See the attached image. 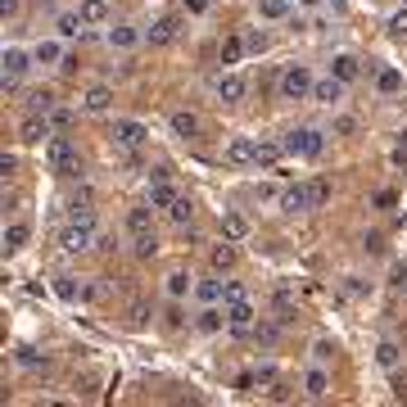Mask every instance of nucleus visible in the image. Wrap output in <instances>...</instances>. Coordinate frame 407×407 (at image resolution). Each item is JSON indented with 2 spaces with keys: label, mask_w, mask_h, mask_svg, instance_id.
I'll return each instance as SVG.
<instances>
[{
  "label": "nucleus",
  "mask_w": 407,
  "mask_h": 407,
  "mask_svg": "<svg viewBox=\"0 0 407 407\" xmlns=\"http://www.w3.org/2000/svg\"><path fill=\"white\" fill-rule=\"evenodd\" d=\"M45 163H50V172H59V177H82V154H77V145L68 136L45 140Z\"/></svg>",
  "instance_id": "obj_1"
},
{
  "label": "nucleus",
  "mask_w": 407,
  "mask_h": 407,
  "mask_svg": "<svg viewBox=\"0 0 407 407\" xmlns=\"http://www.w3.org/2000/svg\"><path fill=\"white\" fill-rule=\"evenodd\" d=\"M312 86H317V77L308 73V64H289L276 82V96L280 100H312Z\"/></svg>",
  "instance_id": "obj_2"
},
{
  "label": "nucleus",
  "mask_w": 407,
  "mask_h": 407,
  "mask_svg": "<svg viewBox=\"0 0 407 407\" xmlns=\"http://www.w3.org/2000/svg\"><path fill=\"white\" fill-rule=\"evenodd\" d=\"M5 91H19L23 86V77L32 73V64H36V54L32 50H23V45H5Z\"/></svg>",
  "instance_id": "obj_3"
},
{
  "label": "nucleus",
  "mask_w": 407,
  "mask_h": 407,
  "mask_svg": "<svg viewBox=\"0 0 407 407\" xmlns=\"http://www.w3.org/2000/svg\"><path fill=\"white\" fill-rule=\"evenodd\" d=\"M322 145H326V131H317V127L285 131V154H294V159H317Z\"/></svg>",
  "instance_id": "obj_4"
},
{
  "label": "nucleus",
  "mask_w": 407,
  "mask_h": 407,
  "mask_svg": "<svg viewBox=\"0 0 407 407\" xmlns=\"http://www.w3.org/2000/svg\"><path fill=\"white\" fill-rule=\"evenodd\" d=\"M96 222H68L64 231H59V249L64 254H86V249H96Z\"/></svg>",
  "instance_id": "obj_5"
},
{
  "label": "nucleus",
  "mask_w": 407,
  "mask_h": 407,
  "mask_svg": "<svg viewBox=\"0 0 407 407\" xmlns=\"http://www.w3.org/2000/svg\"><path fill=\"white\" fill-rule=\"evenodd\" d=\"M213 96L222 100V104H240V100L249 96V82H245V73H236V68H222V73L213 77Z\"/></svg>",
  "instance_id": "obj_6"
},
{
  "label": "nucleus",
  "mask_w": 407,
  "mask_h": 407,
  "mask_svg": "<svg viewBox=\"0 0 407 407\" xmlns=\"http://www.w3.org/2000/svg\"><path fill=\"white\" fill-rule=\"evenodd\" d=\"M254 322H258V308L249 299L226 303V331L236 335V340H249V335H254Z\"/></svg>",
  "instance_id": "obj_7"
},
{
  "label": "nucleus",
  "mask_w": 407,
  "mask_h": 407,
  "mask_svg": "<svg viewBox=\"0 0 407 407\" xmlns=\"http://www.w3.org/2000/svg\"><path fill=\"white\" fill-rule=\"evenodd\" d=\"M113 145L122 150H140V145H150V127L136 118H113Z\"/></svg>",
  "instance_id": "obj_8"
},
{
  "label": "nucleus",
  "mask_w": 407,
  "mask_h": 407,
  "mask_svg": "<svg viewBox=\"0 0 407 407\" xmlns=\"http://www.w3.org/2000/svg\"><path fill=\"white\" fill-rule=\"evenodd\" d=\"M177 195H182V190L172 186V172H168V168H154V182H150V195H145V204L168 213V204L177 199Z\"/></svg>",
  "instance_id": "obj_9"
},
{
  "label": "nucleus",
  "mask_w": 407,
  "mask_h": 407,
  "mask_svg": "<svg viewBox=\"0 0 407 407\" xmlns=\"http://www.w3.org/2000/svg\"><path fill=\"white\" fill-rule=\"evenodd\" d=\"M182 36V14H163V19H154L150 28H145V41L159 50V45H172Z\"/></svg>",
  "instance_id": "obj_10"
},
{
  "label": "nucleus",
  "mask_w": 407,
  "mask_h": 407,
  "mask_svg": "<svg viewBox=\"0 0 407 407\" xmlns=\"http://www.w3.org/2000/svg\"><path fill=\"white\" fill-rule=\"evenodd\" d=\"M50 136H54L50 113H28V118H23V127H19V140H23V145H45Z\"/></svg>",
  "instance_id": "obj_11"
},
{
  "label": "nucleus",
  "mask_w": 407,
  "mask_h": 407,
  "mask_svg": "<svg viewBox=\"0 0 407 407\" xmlns=\"http://www.w3.org/2000/svg\"><path fill=\"white\" fill-rule=\"evenodd\" d=\"M104 41H109V50H136L145 41V32H140V23H113L104 32Z\"/></svg>",
  "instance_id": "obj_12"
},
{
  "label": "nucleus",
  "mask_w": 407,
  "mask_h": 407,
  "mask_svg": "<svg viewBox=\"0 0 407 407\" xmlns=\"http://www.w3.org/2000/svg\"><path fill=\"white\" fill-rule=\"evenodd\" d=\"M32 54H36V64H45V68H64V36H41V41L32 45Z\"/></svg>",
  "instance_id": "obj_13"
},
{
  "label": "nucleus",
  "mask_w": 407,
  "mask_h": 407,
  "mask_svg": "<svg viewBox=\"0 0 407 407\" xmlns=\"http://www.w3.org/2000/svg\"><path fill=\"white\" fill-rule=\"evenodd\" d=\"M168 127H172V136H177V140H199L204 122H199V113H190V109H177V113L168 118Z\"/></svg>",
  "instance_id": "obj_14"
},
{
  "label": "nucleus",
  "mask_w": 407,
  "mask_h": 407,
  "mask_svg": "<svg viewBox=\"0 0 407 407\" xmlns=\"http://www.w3.org/2000/svg\"><path fill=\"white\" fill-rule=\"evenodd\" d=\"M326 394H331V371H326L322 362H312V371L303 375V398H312V403H322Z\"/></svg>",
  "instance_id": "obj_15"
},
{
  "label": "nucleus",
  "mask_w": 407,
  "mask_h": 407,
  "mask_svg": "<svg viewBox=\"0 0 407 407\" xmlns=\"http://www.w3.org/2000/svg\"><path fill=\"white\" fill-rule=\"evenodd\" d=\"M312 208V195H308V182H294L280 190V213H308Z\"/></svg>",
  "instance_id": "obj_16"
},
{
  "label": "nucleus",
  "mask_w": 407,
  "mask_h": 407,
  "mask_svg": "<svg viewBox=\"0 0 407 407\" xmlns=\"http://www.w3.org/2000/svg\"><path fill=\"white\" fill-rule=\"evenodd\" d=\"M344 86L349 82H340V77H317V86H312V100H317V104H326V109H335L344 100Z\"/></svg>",
  "instance_id": "obj_17"
},
{
  "label": "nucleus",
  "mask_w": 407,
  "mask_h": 407,
  "mask_svg": "<svg viewBox=\"0 0 407 407\" xmlns=\"http://www.w3.org/2000/svg\"><path fill=\"white\" fill-rule=\"evenodd\" d=\"M28 240H32V222H23V217L5 222V254H23Z\"/></svg>",
  "instance_id": "obj_18"
},
{
  "label": "nucleus",
  "mask_w": 407,
  "mask_h": 407,
  "mask_svg": "<svg viewBox=\"0 0 407 407\" xmlns=\"http://www.w3.org/2000/svg\"><path fill=\"white\" fill-rule=\"evenodd\" d=\"M222 159L231 163V168H249V163H254V140L249 136H231L226 150H222Z\"/></svg>",
  "instance_id": "obj_19"
},
{
  "label": "nucleus",
  "mask_w": 407,
  "mask_h": 407,
  "mask_svg": "<svg viewBox=\"0 0 407 407\" xmlns=\"http://www.w3.org/2000/svg\"><path fill=\"white\" fill-rule=\"evenodd\" d=\"M285 159V140H254V168H276Z\"/></svg>",
  "instance_id": "obj_20"
},
{
  "label": "nucleus",
  "mask_w": 407,
  "mask_h": 407,
  "mask_svg": "<svg viewBox=\"0 0 407 407\" xmlns=\"http://www.w3.org/2000/svg\"><path fill=\"white\" fill-rule=\"evenodd\" d=\"M163 294H168V299H186V294H195L190 272H186V267H172L168 276H163Z\"/></svg>",
  "instance_id": "obj_21"
},
{
  "label": "nucleus",
  "mask_w": 407,
  "mask_h": 407,
  "mask_svg": "<svg viewBox=\"0 0 407 407\" xmlns=\"http://www.w3.org/2000/svg\"><path fill=\"white\" fill-rule=\"evenodd\" d=\"M82 109L86 113H109V109H113V91H109V86H86L82 91Z\"/></svg>",
  "instance_id": "obj_22"
},
{
  "label": "nucleus",
  "mask_w": 407,
  "mask_h": 407,
  "mask_svg": "<svg viewBox=\"0 0 407 407\" xmlns=\"http://www.w3.org/2000/svg\"><path fill=\"white\" fill-rule=\"evenodd\" d=\"M222 240H249V217L245 213H236V208H226L222 213Z\"/></svg>",
  "instance_id": "obj_23"
},
{
  "label": "nucleus",
  "mask_w": 407,
  "mask_h": 407,
  "mask_svg": "<svg viewBox=\"0 0 407 407\" xmlns=\"http://www.w3.org/2000/svg\"><path fill=\"white\" fill-rule=\"evenodd\" d=\"M245 54H249V36L231 32V36L222 41V68H236L240 59H245Z\"/></svg>",
  "instance_id": "obj_24"
},
{
  "label": "nucleus",
  "mask_w": 407,
  "mask_h": 407,
  "mask_svg": "<svg viewBox=\"0 0 407 407\" xmlns=\"http://www.w3.org/2000/svg\"><path fill=\"white\" fill-rule=\"evenodd\" d=\"M77 14H82L91 28H100V23L113 19V10H109V0H77Z\"/></svg>",
  "instance_id": "obj_25"
},
{
  "label": "nucleus",
  "mask_w": 407,
  "mask_h": 407,
  "mask_svg": "<svg viewBox=\"0 0 407 407\" xmlns=\"http://www.w3.org/2000/svg\"><path fill=\"white\" fill-rule=\"evenodd\" d=\"M195 326H199L204 335L222 331V326H226V303H222V308H217V303H204V312H199V317H195Z\"/></svg>",
  "instance_id": "obj_26"
},
{
  "label": "nucleus",
  "mask_w": 407,
  "mask_h": 407,
  "mask_svg": "<svg viewBox=\"0 0 407 407\" xmlns=\"http://www.w3.org/2000/svg\"><path fill=\"white\" fill-rule=\"evenodd\" d=\"M236 240H222V245H213V254H208V267L213 272H231L236 267Z\"/></svg>",
  "instance_id": "obj_27"
},
{
  "label": "nucleus",
  "mask_w": 407,
  "mask_h": 407,
  "mask_svg": "<svg viewBox=\"0 0 407 407\" xmlns=\"http://www.w3.org/2000/svg\"><path fill=\"white\" fill-rule=\"evenodd\" d=\"M331 73L340 77V82H353V77L362 73V59H358V54H349V50H344V54H335V59H331Z\"/></svg>",
  "instance_id": "obj_28"
},
{
  "label": "nucleus",
  "mask_w": 407,
  "mask_h": 407,
  "mask_svg": "<svg viewBox=\"0 0 407 407\" xmlns=\"http://www.w3.org/2000/svg\"><path fill=\"white\" fill-rule=\"evenodd\" d=\"M398 362H403V349H398L394 340L375 344V366H380V371H398Z\"/></svg>",
  "instance_id": "obj_29"
},
{
  "label": "nucleus",
  "mask_w": 407,
  "mask_h": 407,
  "mask_svg": "<svg viewBox=\"0 0 407 407\" xmlns=\"http://www.w3.org/2000/svg\"><path fill=\"white\" fill-rule=\"evenodd\" d=\"M280 322H285V317H276V322H263V317H258V322H254L258 349H272V344H280Z\"/></svg>",
  "instance_id": "obj_30"
},
{
  "label": "nucleus",
  "mask_w": 407,
  "mask_h": 407,
  "mask_svg": "<svg viewBox=\"0 0 407 407\" xmlns=\"http://www.w3.org/2000/svg\"><path fill=\"white\" fill-rule=\"evenodd\" d=\"M82 28H86V19L77 10H68V14H59V19H54V32L64 36V41H73V36H82Z\"/></svg>",
  "instance_id": "obj_31"
},
{
  "label": "nucleus",
  "mask_w": 407,
  "mask_h": 407,
  "mask_svg": "<svg viewBox=\"0 0 407 407\" xmlns=\"http://www.w3.org/2000/svg\"><path fill=\"white\" fill-rule=\"evenodd\" d=\"M23 109H28V113H50L54 109V91H28V96H23Z\"/></svg>",
  "instance_id": "obj_32"
},
{
  "label": "nucleus",
  "mask_w": 407,
  "mask_h": 407,
  "mask_svg": "<svg viewBox=\"0 0 407 407\" xmlns=\"http://www.w3.org/2000/svg\"><path fill=\"white\" fill-rule=\"evenodd\" d=\"M131 254H136V258H154V254H159V236H154V226L131 236Z\"/></svg>",
  "instance_id": "obj_33"
},
{
  "label": "nucleus",
  "mask_w": 407,
  "mask_h": 407,
  "mask_svg": "<svg viewBox=\"0 0 407 407\" xmlns=\"http://www.w3.org/2000/svg\"><path fill=\"white\" fill-rule=\"evenodd\" d=\"M150 213H154V208H150V204H136V208H127V231H131V236H136V231H150Z\"/></svg>",
  "instance_id": "obj_34"
},
{
  "label": "nucleus",
  "mask_w": 407,
  "mask_h": 407,
  "mask_svg": "<svg viewBox=\"0 0 407 407\" xmlns=\"http://www.w3.org/2000/svg\"><path fill=\"white\" fill-rule=\"evenodd\" d=\"M258 19H267V23L289 19V0H258Z\"/></svg>",
  "instance_id": "obj_35"
},
{
  "label": "nucleus",
  "mask_w": 407,
  "mask_h": 407,
  "mask_svg": "<svg viewBox=\"0 0 407 407\" xmlns=\"http://www.w3.org/2000/svg\"><path fill=\"white\" fill-rule=\"evenodd\" d=\"M168 217H172L177 226H186V222H190V217H195V204H190V195H177V199L168 204Z\"/></svg>",
  "instance_id": "obj_36"
},
{
  "label": "nucleus",
  "mask_w": 407,
  "mask_h": 407,
  "mask_svg": "<svg viewBox=\"0 0 407 407\" xmlns=\"http://www.w3.org/2000/svg\"><path fill=\"white\" fill-rule=\"evenodd\" d=\"M375 91H380V96H398V91H403V73H398V68H385V73L375 77Z\"/></svg>",
  "instance_id": "obj_37"
},
{
  "label": "nucleus",
  "mask_w": 407,
  "mask_h": 407,
  "mask_svg": "<svg viewBox=\"0 0 407 407\" xmlns=\"http://www.w3.org/2000/svg\"><path fill=\"white\" fill-rule=\"evenodd\" d=\"M195 299L199 303H222V280H199V285H195Z\"/></svg>",
  "instance_id": "obj_38"
},
{
  "label": "nucleus",
  "mask_w": 407,
  "mask_h": 407,
  "mask_svg": "<svg viewBox=\"0 0 407 407\" xmlns=\"http://www.w3.org/2000/svg\"><path fill=\"white\" fill-rule=\"evenodd\" d=\"M308 195H312V208H322V204L331 199V182H326V177H312V182H308Z\"/></svg>",
  "instance_id": "obj_39"
},
{
  "label": "nucleus",
  "mask_w": 407,
  "mask_h": 407,
  "mask_svg": "<svg viewBox=\"0 0 407 407\" xmlns=\"http://www.w3.org/2000/svg\"><path fill=\"white\" fill-rule=\"evenodd\" d=\"M240 299H249L245 280H222V303H240Z\"/></svg>",
  "instance_id": "obj_40"
},
{
  "label": "nucleus",
  "mask_w": 407,
  "mask_h": 407,
  "mask_svg": "<svg viewBox=\"0 0 407 407\" xmlns=\"http://www.w3.org/2000/svg\"><path fill=\"white\" fill-rule=\"evenodd\" d=\"M331 353H335V344H331V340H317V344H312V362H322V366H326V362H331Z\"/></svg>",
  "instance_id": "obj_41"
},
{
  "label": "nucleus",
  "mask_w": 407,
  "mask_h": 407,
  "mask_svg": "<svg viewBox=\"0 0 407 407\" xmlns=\"http://www.w3.org/2000/svg\"><path fill=\"white\" fill-rule=\"evenodd\" d=\"M50 122L59 131H68V127H73V113H68V109H50Z\"/></svg>",
  "instance_id": "obj_42"
},
{
  "label": "nucleus",
  "mask_w": 407,
  "mask_h": 407,
  "mask_svg": "<svg viewBox=\"0 0 407 407\" xmlns=\"http://www.w3.org/2000/svg\"><path fill=\"white\" fill-rule=\"evenodd\" d=\"M96 249H100V254H113V249H118V240L109 236V231H96Z\"/></svg>",
  "instance_id": "obj_43"
},
{
  "label": "nucleus",
  "mask_w": 407,
  "mask_h": 407,
  "mask_svg": "<svg viewBox=\"0 0 407 407\" xmlns=\"http://www.w3.org/2000/svg\"><path fill=\"white\" fill-rule=\"evenodd\" d=\"M389 32H394V36H407V10H398L394 19H389Z\"/></svg>",
  "instance_id": "obj_44"
},
{
  "label": "nucleus",
  "mask_w": 407,
  "mask_h": 407,
  "mask_svg": "<svg viewBox=\"0 0 407 407\" xmlns=\"http://www.w3.org/2000/svg\"><path fill=\"white\" fill-rule=\"evenodd\" d=\"M362 245H366V254H385V236H380V231H371Z\"/></svg>",
  "instance_id": "obj_45"
},
{
  "label": "nucleus",
  "mask_w": 407,
  "mask_h": 407,
  "mask_svg": "<svg viewBox=\"0 0 407 407\" xmlns=\"http://www.w3.org/2000/svg\"><path fill=\"white\" fill-rule=\"evenodd\" d=\"M59 294H64V299H77L82 285H73V276H59Z\"/></svg>",
  "instance_id": "obj_46"
},
{
  "label": "nucleus",
  "mask_w": 407,
  "mask_h": 407,
  "mask_svg": "<svg viewBox=\"0 0 407 407\" xmlns=\"http://www.w3.org/2000/svg\"><path fill=\"white\" fill-rule=\"evenodd\" d=\"M371 204H375V208H394L398 195H394V190H375V199H371Z\"/></svg>",
  "instance_id": "obj_47"
},
{
  "label": "nucleus",
  "mask_w": 407,
  "mask_h": 407,
  "mask_svg": "<svg viewBox=\"0 0 407 407\" xmlns=\"http://www.w3.org/2000/svg\"><path fill=\"white\" fill-rule=\"evenodd\" d=\"M254 380H258V385H276V366H258Z\"/></svg>",
  "instance_id": "obj_48"
},
{
  "label": "nucleus",
  "mask_w": 407,
  "mask_h": 407,
  "mask_svg": "<svg viewBox=\"0 0 407 407\" xmlns=\"http://www.w3.org/2000/svg\"><path fill=\"white\" fill-rule=\"evenodd\" d=\"M186 317H182V299H172V308H168V326H182Z\"/></svg>",
  "instance_id": "obj_49"
},
{
  "label": "nucleus",
  "mask_w": 407,
  "mask_h": 407,
  "mask_svg": "<svg viewBox=\"0 0 407 407\" xmlns=\"http://www.w3.org/2000/svg\"><path fill=\"white\" fill-rule=\"evenodd\" d=\"M186 14H208V0H186Z\"/></svg>",
  "instance_id": "obj_50"
},
{
  "label": "nucleus",
  "mask_w": 407,
  "mask_h": 407,
  "mask_svg": "<svg viewBox=\"0 0 407 407\" xmlns=\"http://www.w3.org/2000/svg\"><path fill=\"white\" fill-rule=\"evenodd\" d=\"M14 168H19V159H14V154H5V159H0V172H5V177H14Z\"/></svg>",
  "instance_id": "obj_51"
},
{
  "label": "nucleus",
  "mask_w": 407,
  "mask_h": 407,
  "mask_svg": "<svg viewBox=\"0 0 407 407\" xmlns=\"http://www.w3.org/2000/svg\"><path fill=\"white\" fill-rule=\"evenodd\" d=\"M344 289H349V294H362L366 285H362V280H358V276H344Z\"/></svg>",
  "instance_id": "obj_52"
},
{
  "label": "nucleus",
  "mask_w": 407,
  "mask_h": 407,
  "mask_svg": "<svg viewBox=\"0 0 407 407\" xmlns=\"http://www.w3.org/2000/svg\"><path fill=\"white\" fill-rule=\"evenodd\" d=\"M0 10H5V14H14V10H19V0H0Z\"/></svg>",
  "instance_id": "obj_53"
},
{
  "label": "nucleus",
  "mask_w": 407,
  "mask_h": 407,
  "mask_svg": "<svg viewBox=\"0 0 407 407\" xmlns=\"http://www.w3.org/2000/svg\"><path fill=\"white\" fill-rule=\"evenodd\" d=\"M299 5H303V10H317V5H322V0H299Z\"/></svg>",
  "instance_id": "obj_54"
},
{
  "label": "nucleus",
  "mask_w": 407,
  "mask_h": 407,
  "mask_svg": "<svg viewBox=\"0 0 407 407\" xmlns=\"http://www.w3.org/2000/svg\"><path fill=\"white\" fill-rule=\"evenodd\" d=\"M403 5H407V0H403Z\"/></svg>",
  "instance_id": "obj_55"
}]
</instances>
